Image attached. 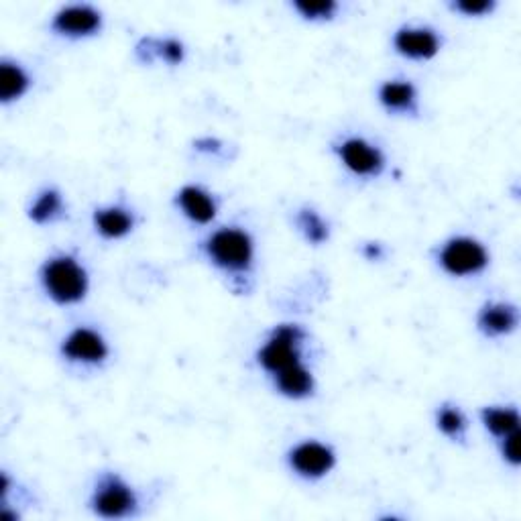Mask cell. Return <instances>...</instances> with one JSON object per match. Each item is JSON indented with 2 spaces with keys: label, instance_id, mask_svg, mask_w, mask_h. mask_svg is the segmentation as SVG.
<instances>
[{
  "label": "cell",
  "instance_id": "obj_4",
  "mask_svg": "<svg viewBox=\"0 0 521 521\" xmlns=\"http://www.w3.org/2000/svg\"><path fill=\"white\" fill-rule=\"evenodd\" d=\"M306 330L298 324H279L257 351L259 367L271 377L283 369L302 363V344Z\"/></svg>",
  "mask_w": 521,
  "mask_h": 521
},
{
  "label": "cell",
  "instance_id": "obj_6",
  "mask_svg": "<svg viewBox=\"0 0 521 521\" xmlns=\"http://www.w3.org/2000/svg\"><path fill=\"white\" fill-rule=\"evenodd\" d=\"M287 467L296 477L306 481H320L334 469L338 456L330 444L320 440H304L287 450Z\"/></svg>",
  "mask_w": 521,
  "mask_h": 521
},
{
  "label": "cell",
  "instance_id": "obj_25",
  "mask_svg": "<svg viewBox=\"0 0 521 521\" xmlns=\"http://www.w3.org/2000/svg\"><path fill=\"white\" fill-rule=\"evenodd\" d=\"M194 145H196V151H200V153H218L222 149V143L218 139H212V137L198 139Z\"/></svg>",
  "mask_w": 521,
  "mask_h": 521
},
{
  "label": "cell",
  "instance_id": "obj_14",
  "mask_svg": "<svg viewBox=\"0 0 521 521\" xmlns=\"http://www.w3.org/2000/svg\"><path fill=\"white\" fill-rule=\"evenodd\" d=\"M92 224L102 239L121 241L133 233L137 218L125 206H104V208L94 210Z\"/></svg>",
  "mask_w": 521,
  "mask_h": 521
},
{
  "label": "cell",
  "instance_id": "obj_24",
  "mask_svg": "<svg viewBox=\"0 0 521 521\" xmlns=\"http://www.w3.org/2000/svg\"><path fill=\"white\" fill-rule=\"evenodd\" d=\"M499 452H501V458L507 462L509 467L517 469L519 462H521V456H519V432H513L505 438L499 440Z\"/></svg>",
  "mask_w": 521,
  "mask_h": 521
},
{
  "label": "cell",
  "instance_id": "obj_20",
  "mask_svg": "<svg viewBox=\"0 0 521 521\" xmlns=\"http://www.w3.org/2000/svg\"><path fill=\"white\" fill-rule=\"evenodd\" d=\"M436 428L450 442L465 444L467 432H469V420H467L465 412L458 408V405L446 401V403L438 405V410H436Z\"/></svg>",
  "mask_w": 521,
  "mask_h": 521
},
{
  "label": "cell",
  "instance_id": "obj_13",
  "mask_svg": "<svg viewBox=\"0 0 521 521\" xmlns=\"http://www.w3.org/2000/svg\"><path fill=\"white\" fill-rule=\"evenodd\" d=\"M176 206L190 222L200 226L210 224L218 214V204L214 196L202 186H194V184H188L178 190Z\"/></svg>",
  "mask_w": 521,
  "mask_h": 521
},
{
  "label": "cell",
  "instance_id": "obj_26",
  "mask_svg": "<svg viewBox=\"0 0 521 521\" xmlns=\"http://www.w3.org/2000/svg\"><path fill=\"white\" fill-rule=\"evenodd\" d=\"M363 257L367 261H381L385 257V249L381 243H367L363 245Z\"/></svg>",
  "mask_w": 521,
  "mask_h": 521
},
{
  "label": "cell",
  "instance_id": "obj_16",
  "mask_svg": "<svg viewBox=\"0 0 521 521\" xmlns=\"http://www.w3.org/2000/svg\"><path fill=\"white\" fill-rule=\"evenodd\" d=\"M33 86L29 72L19 64L3 57L0 60V102L5 106L21 100Z\"/></svg>",
  "mask_w": 521,
  "mask_h": 521
},
{
  "label": "cell",
  "instance_id": "obj_18",
  "mask_svg": "<svg viewBox=\"0 0 521 521\" xmlns=\"http://www.w3.org/2000/svg\"><path fill=\"white\" fill-rule=\"evenodd\" d=\"M483 428L497 440L519 432V412L513 405H485L481 410Z\"/></svg>",
  "mask_w": 521,
  "mask_h": 521
},
{
  "label": "cell",
  "instance_id": "obj_15",
  "mask_svg": "<svg viewBox=\"0 0 521 521\" xmlns=\"http://www.w3.org/2000/svg\"><path fill=\"white\" fill-rule=\"evenodd\" d=\"M273 385L279 395H283L287 399H294V401L308 399L316 391L314 373L304 363H298L294 367L275 373Z\"/></svg>",
  "mask_w": 521,
  "mask_h": 521
},
{
  "label": "cell",
  "instance_id": "obj_8",
  "mask_svg": "<svg viewBox=\"0 0 521 521\" xmlns=\"http://www.w3.org/2000/svg\"><path fill=\"white\" fill-rule=\"evenodd\" d=\"M60 355L68 363L104 365L106 359L110 357V346L98 330L88 326H78L62 340Z\"/></svg>",
  "mask_w": 521,
  "mask_h": 521
},
{
  "label": "cell",
  "instance_id": "obj_21",
  "mask_svg": "<svg viewBox=\"0 0 521 521\" xmlns=\"http://www.w3.org/2000/svg\"><path fill=\"white\" fill-rule=\"evenodd\" d=\"M153 60L163 62L171 68L182 66L186 62V45L178 37H151Z\"/></svg>",
  "mask_w": 521,
  "mask_h": 521
},
{
  "label": "cell",
  "instance_id": "obj_23",
  "mask_svg": "<svg viewBox=\"0 0 521 521\" xmlns=\"http://www.w3.org/2000/svg\"><path fill=\"white\" fill-rule=\"evenodd\" d=\"M450 9L462 17L483 19L495 13L497 0H454V3H450Z\"/></svg>",
  "mask_w": 521,
  "mask_h": 521
},
{
  "label": "cell",
  "instance_id": "obj_11",
  "mask_svg": "<svg viewBox=\"0 0 521 521\" xmlns=\"http://www.w3.org/2000/svg\"><path fill=\"white\" fill-rule=\"evenodd\" d=\"M519 308L511 302H487L477 314V330L485 338H503L517 330Z\"/></svg>",
  "mask_w": 521,
  "mask_h": 521
},
{
  "label": "cell",
  "instance_id": "obj_10",
  "mask_svg": "<svg viewBox=\"0 0 521 521\" xmlns=\"http://www.w3.org/2000/svg\"><path fill=\"white\" fill-rule=\"evenodd\" d=\"M442 35L432 27L403 25L393 33V49L412 62H430L442 51Z\"/></svg>",
  "mask_w": 521,
  "mask_h": 521
},
{
  "label": "cell",
  "instance_id": "obj_17",
  "mask_svg": "<svg viewBox=\"0 0 521 521\" xmlns=\"http://www.w3.org/2000/svg\"><path fill=\"white\" fill-rule=\"evenodd\" d=\"M64 214H66V202L62 192L57 188H43L27 208L29 220L37 226L53 224L60 218H64Z\"/></svg>",
  "mask_w": 521,
  "mask_h": 521
},
{
  "label": "cell",
  "instance_id": "obj_9",
  "mask_svg": "<svg viewBox=\"0 0 521 521\" xmlns=\"http://www.w3.org/2000/svg\"><path fill=\"white\" fill-rule=\"evenodd\" d=\"M104 17L92 5H68L57 11L49 23V29L68 39H88L102 31Z\"/></svg>",
  "mask_w": 521,
  "mask_h": 521
},
{
  "label": "cell",
  "instance_id": "obj_1",
  "mask_svg": "<svg viewBox=\"0 0 521 521\" xmlns=\"http://www.w3.org/2000/svg\"><path fill=\"white\" fill-rule=\"evenodd\" d=\"M39 281L45 296L57 306L82 304L90 292L86 267L70 253L49 257L39 269Z\"/></svg>",
  "mask_w": 521,
  "mask_h": 521
},
{
  "label": "cell",
  "instance_id": "obj_22",
  "mask_svg": "<svg viewBox=\"0 0 521 521\" xmlns=\"http://www.w3.org/2000/svg\"><path fill=\"white\" fill-rule=\"evenodd\" d=\"M292 9L304 19V21H312V23H324V21H332L338 11L340 5L334 3V0H294Z\"/></svg>",
  "mask_w": 521,
  "mask_h": 521
},
{
  "label": "cell",
  "instance_id": "obj_2",
  "mask_svg": "<svg viewBox=\"0 0 521 521\" xmlns=\"http://www.w3.org/2000/svg\"><path fill=\"white\" fill-rule=\"evenodd\" d=\"M204 257L228 275H247L255 265V241L249 230L222 226L202 243Z\"/></svg>",
  "mask_w": 521,
  "mask_h": 521
},
{
  "label": "cell",
  "instance_id": "obj_12",
  "mask_svg": "<svg viewBox=\"0 0 521 521\" xmlns=\"http://www.w3.org/2000/svg\"><path fill=\"white\" fill-rule=\"evenodd\" d=\"M377 100L395 117H416L420 94L410 80H387L379 86Z\"/></svg>",
  "mask_w": 521,
  "mask_h": 521
},
{
  "label": "cell",
  "instance_id": "obj_3",
  "mask_svg": "<svg viewBox=\"0 0 521 521\" xmlns=\"http://www.w3.org/2000/svg\"><path fill=\"white\" fill-rule=\"evenodd\" d=\"M436 263L442 273L454 279H467L487 271L491 263V253L479 239L458 235L446 239L442 247H438Z\"/></svg>",
  "mask_w": 521,
  "mask_h": 521
},
{
  "label": "cell",
  "instance_id": "obj_7",
  "mask_svg": "<svg viewBox=\"0 0 521 521\" xmlns=\"http://www.w3.org/2000/svg\"><path fill=\"white\" fill-rule=\"evenodd\" d=\"M332 149L340 163L357 178L375 180L385 171L387 159L383 151L363 137H346L338 141Z\"/></svg>",
  "mask_w": 521,
  "mask_h": 521
},
{
  "label": "cell",
  "instance_id": "obj_5",
  "mask_svg": "<svg viewBox=\"0 0 521 521\" xmlns=\"http://www.w3.org/2000/svg\"><path fill=\"white\" fill-rule=\"evenodd\" d=\"M90 509L102 519H127L137 515L139 497L121 475L104 473L92 489Z\"/></svg>",
  "mask_w": 521,
  "mask_h": 521
},
{
  "label": "cell",
  "instance_id": "obj_19",
  "mask_svg": "<svg viewBox=\"0 0 521 521\" xmlns=\"http://www.w3.org/2000/svg\"><path fill=\"white\" fill-rule=\"evenodd\" d=\"M294 224L298 228V233L304 237V241L312 247H322L330 241V224L312 206L298 208L294 216Z\"/></svg>",
  "mask_w": 521,
  "mask_h": 521
}]
</instances>
